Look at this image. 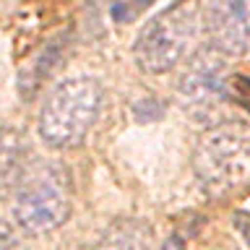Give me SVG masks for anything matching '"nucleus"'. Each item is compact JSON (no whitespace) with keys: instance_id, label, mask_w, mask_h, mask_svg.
<instances>
[{"instance_id":"nucleus-1","label":"nucleus","mask_w":250,"mask_h":250,"mask_svg":"<svg viewBox=\"0 0 250 250\" xmlns=\"http://www.w3.org/2000/svg\"><path fill=\"white\" fill-rule=\"evenodd\" d=\"M104 107V89L91 76H73L47 94L39 109V138L52 148H73L89 136Z\"/></svg>"},{"instance_id":"nucleus-2","label":"nucleus","mask_w":250,"mask_h":250,"mask_svg":"<svg viewBox=\"0 0 250 250\" xmlns=\"http://www.w3.org/2000/svg\"><path fill=\"white\" fill-rule=\"evenodd\" d=\"M193 169L208 195H227L250 180V125L211 123L193 151Z\"/></svg>"},{"instance_id":"nucleus-3","label":"nucleus","mask_w":250,"mask_h":250,"mask_svg":"<svg viewBox=\"0 0 250 250\" xmlns=\"http://www.w3.org/2000/svg\"><path fill=\"white\" fill-rule=\"evenodd\" d=\"M13 222L26 234L58 229L70 216V180L60 164L42 162L16 172Z\"/></svg>"},{"instance_id":"nucleus-4","label":"nucleus","mask_w":250,"mask_h":250,"mask_svg":"<svg viewBox=\"0 0 250 250\" xmlns=\"http://www.w3.org/2000/svg\"><path fill=\"white\" fill-rule=\"evenodd\" d=\"M201 29V8L195 0H175L138 31L133 60L144 73L159 76L183 62L188 47Z\"/></svg>"},{"instance_id":"nucleus-5","label":"nucleus","mask_w":250,"mask_h":250,"mask_svg":"<svg viewBox=\"0 0 250 250\" xmlns=\"http://www.w3.org/2000/svg\"><path fill=\"white\" fill-rule=\"evenodd\" d=\"M222 50L201 47L188 60L185 70L177 78V99L185 112L201 120H211L222 104L229 99V65Z\"/></svg>"},{"instance_id":"nucleus-6","label":"nucleus","mask_w":250,"mask_h":250,"mask_svg":"<svg viewBox=\"0 0 250 250\" xmlns=\"http://www.w3.org/2000/svg\"><path fill=\"white\" fill-rule=\"evenodd\" d=\"M203 23L224 55H250V0H206Z\"/></svg>"},{"instance_id":"nucleus-7","label":"nucleus","mask_w":250,"mask_h":250,"mask_svg":"<svg viewBox=\"0 0 250 250\" xmlns=\"http://www.w3.org/2000/svg\"><path fill=\"white\" fill-rule=\"evenodd\" d=\"M154 0H89V5L97 11V16H107L112 23H133L141 13L151 5Z\"/></svg>"},{"instance_id":"nucleus-8","label":"nucleus","mask_w":250,"mask_h":250,"mask_svg":"<svg viewBox=\"0 0 250 250\" xmlns=\"http://www.w3.org/2000/svg\"><path fill=\"white\" fill-rule=\"evenodd\" d=\"M94 250H148V237L144 234V229L123 224L115 227Z\"/></svg>"},{"instance_id":"nucleus-9","label":"nucleus","mask_w":250,"mask_h":250,"mask_svg":"<svg viewBox=\"0 0 250 250\" xmlns=\"http://www.w3.org/2000/svg\"><path fill=\"white\" fill-rule=\"evenodd\" d=\"M232 224H234V229L242 234V240L250 245V211H234Z\"/></svg>"},{"instance_id":"nucleus-10","label":"nucleus","mask_w":250,"mask_h":250,"mask_svg":"<svg viewBox=\"0 0 250 250\" xmlns=\"http://www.w3.org/2000/svg\"><path fill=\"white\" fill-rule=\"evenodd\" d=\"M162 250H185V242L180 240L177 234H172V237H167V240H164Z\"/></svg>"}]
</instances>
